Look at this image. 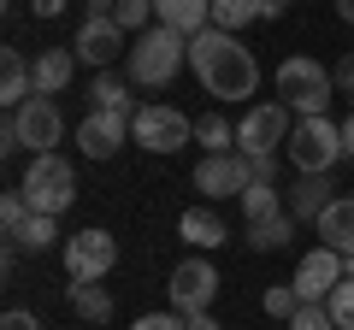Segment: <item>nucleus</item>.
<instances>
[{
  "mask_svg": "<svg viewBox=\"0 0 354 330\" xmlns=\"http://www.w3.org/2000/svg\"><path fill=\"white\" fill-rule=\"evenodd\" d=\"M290 330H337V318H330V307H325V301H307L301 313L290 318Z\"/></svg>",
  "mask_w": 354,
  "mask_h": 330,
  "instance_id": "31",
  "label": "nucleus"
},
{
  "mask_svg": "<svg viewBox=\"0 0 354 330\" xmlns=\"http://www.w3.org/2000/svg\"><path fill=\"white\" fill-rule=\"evenodd\" d=\"M65 6H71V0H30V12H36V18H59Z\"/></svg>",
  "mask_w": 354,
  "mask_h": 330,
  "instance_id": "35",
  "label": "nucleus"
},
{
  "mask_svg": "<svg viewBox=\"0 0 354 330\" xmlns=\"http://www.w3.org/2000/svg\"><path fill=\"white\" fill-rule=\"evenodd\" d=\"M124 142H130V113H101V106H88L83 124H77V148H83V159H113Z\"/></svg>",
  "mask_w": 354,
  "mask_h": 330,
  "instance_id": "14",
  "label": "nucleus"
},
{
  "mask_svg": "<svg viewBox=\"0 0 354 330\" xmlns=\"http://www.w3.org/2000/svg\"><path fill=\"white\" fill-rule=\"evenodd\" d=\"M59 142H65V113H59L53 95H30V101L6 118V130H0V153H18V148L59 153Z\"/></svg>",
  "mask_w": 354,
  "mask_h": 330,
  "instance_id": "4",
  "label": "nucleus"
},
{
  "mask_svg": "<svg viewBox=\"0 0 354 330\" xmlns=\"http://www.w3.org/2000/svg\"><path fill=\"white\" fill-rule=\"evenodd\" d=\"M290 130H295L290 106L283 101H260V106H248L242 124H236V153H248V159H278V148L290 142Z\"/></svg>",
  "mask_w": 354,
  "mask_h": 330,
  "instance_id": "7",
  "label": "nucleus"
},
{
  "mask_svg": "<svg viewBox=\"0 0 354 330\" xmlns=\"http://www.w3.org/2000/svg\"><path fill=\"white\" fill-rule=\"evenodd\" d=\"M130 330H189V318L183 313H142Z\"/></svg>",
  "mask_w": 354,
  "mask_h": 330,
  "instance_id": "32",
  "label": "nucleus"
},
{
  "mask_svg": "<svg viewBox=\"0 0 354 330\" xmlns=\"http://www.w3.org/2000/svg\"><path fill=\"white\" fill-rule=\"evenodd\" d=\"M177 236L189 242V248H201V254H207V248H225L230 230H225V218H218L213 206H189V213H177Z\"/></svg>",
  "mask_w": 354,
  "mask_h": 330,
  "instance_id": "18",
  "label": "nucleus"
},
{
  "mask_svg": "<svg viewBox=\"0 0 354 330\" xmlns=\"http://www.w3.org/2000/svg\"><path fill=\"white\" fill-rule=\"evenodd\" d=\"M36 95H65L71 89V77H77V48H48L36 53Z\"/></svg>",
  "mask_w": 354,
  "mask_h": 330,
  "instance_id": "17",
  "label": "nucleus"
},
{
  "mask_svg": "<svg viewBox=\"0 0 354 330\" xmlns=\"http://www.w3.org/2000/svg\"><path fill=\"white\" fill-rule=\"evenodd\" d=\"M254 18H266V0H213V30H225V36L248 30Z\"/></svg>",
  "mask_w": 354,
  "mask_h": 330,
  "instance_id": "24",
  "label": "nucleus"
},
{
  "mask_svg": "<svg viewBox=\"0 0 354 330\" xmlns=\"http://www.w3.org/2000/svg\"><path fill=\"white\" fill-rule=\"evenodd\" d=\"M337 18H342V24H354V0H337Z\"/></svg>",
  "mask_w": 354,
  "mask_h": 330,
  "instance_id": "40",
  "label": "nucleus"
},
{
  "mask_svg": "<svg viewBox=\"0 0 354 330\" xmlns=\"http://www.w3.org/2000/svg\"><path fill=\"white\" fill-rule=\"evenodd\" d=\"M330 318H337V330H354V260H348V271H342V283L330 289Z\"/></svg>",
  "mask_w": 354,
  "mask_h": 330,
  "instance_id": "28",
  "label": "nucleus"
},
{
  "mask_svg": "<svg viewBox=\"0 0 354 330\" xmlns=\"http://www.w3.org/2000/svg\"><path fill=\"white\" fill-rule=\"evenodd\" d=\"M189 71L201 77V89L213 95V101H225V106L248 101V95L260 89V59H254L236 36H225V30L189 36Z\"/></svg>",
  "mask_w": 354,
  "mask_h": 330,
  "instance_id": "1",
  "label": "nucleus"
},
{
  "mask_svg": "<svg viewBox=\"0 0 354 330\" xmlns=\"http://www.w3.org/2000/svg\"><path fill=\"white\" fill-rule=\"evenodd\" d=\"M290 12V0H266V18H283Z\"/></svg>",
  "mask_w": 354,
  "mask_h": 330,
  "instance_id": "39",
  "label": "nucleus"
},
{
  "mask_svg": "<svg viewBox=\"0 0 354 330\" xmlns=\"http://www.w3.org/2000/svg\"><path fill=\"white\" fill-rule=\"evenodd\" d=\"M342 148H348V159H354V113L342 118Z\"/></svg>",
  "mask_w": 354,
  "mask_h": 330,
  "instance_id": "38",
  "label": "nucleus"
},
{
  "mask_svg": "<svg viewBox=\"0 0 354 330\" xmlns=\"http://www.w3.org/2000/svg\"><path fill=\"white\" fill-rule=\"evenodd\" d=\"M236 206H242V224H260V218H272V213H290L278 183H248V195H242Z\"/></svg>",
  "mask_w": 354,
  "mask_h": 330,
  "instance_id": "23",
  "label": "nucleus"
},
{
  "mask_svg": "<svg viewBox=\"0 0 354 330\" xmlns=\"http://www.w3.org/2000/svg\"><path fill=\"white\" fill-rule=\"evenodd\" d=\"M83 12H88V18H113L118 0H83Z\"/></svg>",
  "mask_w": 354,
  "mask_h": 330,
  "instance_id": "36",
  "label": "nucleus"
},
{
  "mask_svg": "<svg viewBox=\"0 0 354 330\" xmlns=\"http://www.w3.org/2000/svg\"><path fill=\"white\" fill-rule=\"evenodd\" d=\"M272 89H278V101L290 106L295 118H325L330 95H337V77L319 59H307V53H290V59L278 65V77H272Z\"/></svg>",
  "mask_w": 354,
  "mask_h": 330,
  "instance_id": "3",
  "label": "nucleus"
},
{
  "mask_svg": "<svg viewBox=\"0 0 354 330\" xmlns=\"http://www.w3.org/2000/svg\"><path fill=\"white\" fill-rule=\"evenodd\" d=\"M30 95H36V71H30V59L18 48H6V53H0V101L18 113Z\"/></svg>",
  "mask_w": 354,
  "mask_h": 330,
  "instance_id": "19",
  "label": "nucleus"
},
{
  "mask_svg": "<svg viewBox=\"0 0 354 330\" xmlns=\"http://www.w3.org/2000/svg\"><path fill=\"white\" fill-rule=\"evenodd\" d=\"M171 313H183V318H195V313H207V307L218 301V266L207 254H189V260H177L171 266Z\"/></svg>",
  "mask_w": 354,
  "mask_h": 330,
  "instance_id": "10",
  "label": "nucleus"
},
{
  "mask_svg": "<svg viewBox=\"0 0 354 330\" xmlns=\"http://www.w3.org/2000/svg\"><path fill=\"white\" fill-rule=\"evenodd\" d=\"M59 254H65L71 283H101L106 271L118 266V242H113V230L88 224V230H71V236L59 242Z\"/></svg>",
  "mask_w": 354,
  "mask_h": 330,
  "instance_id": "9",
  "label": "nucleus"
},
{
  "mask_svg": "<svg viewBox=\"0 0 354 330\" xmlns=\"http://www.w3.org/2000/svg\"><path fill=\"white\" fill-rule=\"evenodd\" d=\"M319 242L337 248L342 260H354V195H337L330 201V213L319 218Z\"/></svg>",
  "mask_w": 354,
  "mask_h": 330,
  "instance_id": "20",
  "label": "nucleus"
},
{
  "mask_svg": "<svg viewBox=\"0 0 354 330\" xmlns=\"http://www.w3.org/2000/svg\"><path fill=\"white\" fill-rule=\"evenodd\" d=\"M30 213H36V206L24 201V189H6V195H0V224H6V236H18V230L30 224Z\"/></svg>",
  "mask_w": 354,
  "mask_h": 330,
  "instance_id": "30",
  "label": "nucleus"
},
{
  "mask_svg": "<svg viewBox=\"0 0 354 330\" xmlns=\"http://www.w3.org/2000/svg\"><path fill=\"white\" fill-rule=\"evenodd\" d=\"M248 183H260L248 153H201V159H195V189H201L207 201H242Z\"/></svg>",
  "mask_w": 354,
  "mask_h": 330,
  "instance_id": "11",
  "label": "nucleus"
},
{
  "mask_svg": "<svg viewBox=\"0 0 354 330\" xmlns=\"http://www.w3.org/2000/svg\"><path fill=\"white\" fill-rule=\"evenodd\" d=\"M24 201L36 206V213H48V218H59L65 206L77 201V171H71V159L65 153H30V165H24Z\"/></svg>",
  "mask_w": 354,
  "mask_h": 330,
  "instance_id": "6",
  "label": "nucleus"
},
{
  "mask_svg": "<svg viewBox=\"0 0 354 330\" xmlns=\"http://www.w3.org/2000/svg\"><path fill=\"white\" fill-rule=\"evenodd\" d=\"M260 307H266V318H283V324H290V318L301 313V295H295V283H272V289L260 295Z\"/></svg>",
  "mask_w": 354,
  "mask_h": 330,
  "instance_id": "29",
  "label": "nucleus"
},
{
  "mask_svg": "<svg viewBox=\"0 0 354 330\" xmlns=\"http://www.w3.org/2000/svg\"><path fill=\"white\" fill-rule=\"evenodd\" d=\"M283 153H290V165L301 171V177H330L337 159L348 153L342 148V124H330V118H295Z\"/></svg>",
  "mask_w": 354,
  "mask_h": 330,
  "instance_id": "5",
  "label": "nucleus"
},
{
  "mask_svg": "<svg viewBox=\"0 0 354 330\" xmlns=\"http://www.w3.org/2000/svg\"><path fill=\"white\" fill-rule=\"evenodd\" d=\"M342 271H348V260L337 254V248H325V242H319L313 254H301L295 260V295H301V307L307 301H330V289H337L342 283Z\"/></svg>",
  "mask_w": 354,
  "mask_h": 330,
  "instance_id": "13",
  "label": "nucleus"
},
{
  "mask_svg": "<svg viewBox=\"0 0 354 330\" xmlns=\"http://www.w3.org/2000/svg\"><path fill=\"white\" fill-rule=\"evenodd\" d=\"M242 242H248L254 254H278V248H290V242H295V218L290 213H272V218H260V224L242 230Z\"/></svg>",
  "mask_w": 354,
  "mask_h": 330,
  "instance_id": "21",
  "label": "nucleus"
},
{
  "mask_svg": "<svg viewBox=\"0 0 354 330\" xmlns=\"http://www.w3.org/2000/svg\"><path fill=\"white\" fill-rule=\"evenodd\" d=\"M330 189H337L330 177H301L295 189H283V195H290L283 206H290V218H295V224H319V218L330 213V201H337Z\"/></svg>",
  "mask_w": 354,
  "mask_h": 330,
  "instance_id": "15",
  "label": "nucleus"
},
{
  "mask_svg": "<svg viewBox=\"0 0 354 330\" xmlns=\"http://www.w3.org/2000/svg\"><path fill=\"white\" fill-rule=\"evenodd\" d=\"M65 236V230H59V218H48V213H30V224L24 230H18V248H30V254H48V248H53V242H59Z\"/></svg>",
  "mask_w": 354,
  "mask_h": 330,
  "instance_id": "27",
  "label": "nucleus"
},
{
  "mask_svg": "<svg viewBox=\"0 0 354 330\" xmlns=\"http://www.w3.org/2000/svg\"><path fill=\"white\" fill-rule=\"evenodd\" d=\"M130 41L136 36H124L118 30V18H83V30H77V59L83 65H95V71H113L118 59H130Z\"/></svg>",
  "mask_w": 354,
  "mask_h": 330,
  "instance_id": "12",
  "label": "nucleus"
},
{
  "mask_svg": "<svg viewBox=\"0 0 354 330\" xmlns=\"http://www.w3.org/2000/svg\"><path fill=\"white\" fill-rule=\"evenodd\" d=\"M71 307L88 324H106V318H113V295H106L101 283H71Z\"/></svg>",
  "mask_w": 354,
  "mask_h": 330,
  "instance_id": "26",
  "label": "nucleus"
},
{
  "mask_svg": "<svg viewBox=\"0 0 354 330\" xmlns=\"http://www.w3.org/2000/svg\"><path fill=\"white\" fill-rule=\"evenodd\" d=\"M130 142H136L142 153H177V148L195 142V124L177 113V106L148 101V106H136V118H130Z\"/></svg>",
  "mask_w": 354,
  "mask_h": 330,
  "instance_id": "8",
  "label": "nucleus"
},
{
  "mask_svg": "<svg viewBox=\"0 0 354 330\" xmlns=\"http://www.w3.org/2000/svg\"><path fill=\"white\" fill-rule=\"evenodd\" d=\"M189 330H225V324H218L213 313H195V318H189Z\"/></svg>",
  "mask_w": 354,
  "mask_h": 330,
  "instance_id": "37",
  "label": "nucleus"
},
{
  "mask_svg": "<svg viewBox=\"0 0 354 330\" xmlns=\"http://www.w3.org/2000/svg\"><path fill=\"white\" fill-rule=\"evenodd\" d=\"M88 101L101 106V113H130V77L118 71H95V83H88ZM136 118V113H130Z\"/></svg>",
  "mask_w": 354,
  "mask_h": 330,
  "instance_id": "22",
  "label": "nucleus"
},
{
  "mask_svg": "<svg viewBox=\"0 0 354 330\" xmlns=\"http://www.w3.org/2000/svg\"><path fill=\"white\" fill-rule=\"evenodd\" d=\"M153 18L177 36H201L213 30V0H153Z\"/></svg>",
  "mask_w": 354,
  "mask_h": 330,
  "instance_id": "16",
  "label": "nucleus"
},
{
  "mask_svg": "<svg viewBox=\"0 0 354 330\" xmlns=\"http://www.w3.org/2000/svg\"><path fill=\"white\" fill-rule=\"evenodd\" d=\"M0 330H41V318H36V313H24V307H12V313L0 318Z\"/></svg>",
  "mask_w": 354,
  "mask_h": 330,
  "instance_id": "34",
  "label": "nucleus"
},
{
  "mask_svg": "<svg viewBox=\"0 0 354 330\" xmlns=\"http://www.w3.org/2000/svg\"><path fill=\"white\" fill-rule=\"evenodd\" d=\"M195 142H201V153H236V124L225 113H207L195 118Z\"/></svg>",
  "mask_w": 354,
  "mask_h": 330,
  "instance_id": "25",
  "label": "nucleus"
},
{
  "mask_svg": "<svg viewBox=\"0 0 354 330\" xmlns=\"http://www.w3.org/2000/svg\"><path fill=\"white\" fill-rule=\"evenodd\" d=\"M330 77H337V95H348V101H354V48L330 65Z\"/></svg>",
  "mask_w": 354,
  "mask_h": 330,
  "instance_id": "33",
  "label": "nucleus"
},
{
  "mask_svg": "<svg viewBox=\"0 0 354 330\" xmlns=\"http://www.w3.org/2000/svg\"><path fill=\"white\" fill-rule=\"evenodd\" d=\"M189 65V36H177V30L153 24L130 41V83L136 89H165L177 83V71Z\"/></svg>",
  "mask_w": 354,
  "mask_h": 330,
  "instance_id": "2",
  "label": "nucleus"
}]
</instances>
